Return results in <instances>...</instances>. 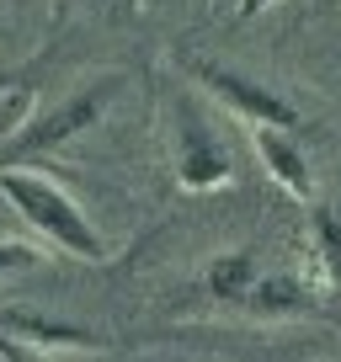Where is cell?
Instances as JSON below:
<instances>
[{"mask_svg": "<svg viewBox=\"0 0 341 362\" xmlns=\"http://www.w3.org/2000/svg\"><path fill=\"white\" fill-rule=\"evenodd\" d=\"M0 197H6L33 229H43V240H54L64 256L107 261V240L96 235V224L80 214V203L54 176H43V170H0Z\"/></svg>", "mask_w": 341, "mask_h": 362, "instance_id": "cell-1", "label": "cell"}, {"mask_svg": "<svg viewBox=\"0 0 341 362\" xmlns=\"http://www.w3.org/2000/svg\"><path fill=\"white\" fill-rule=\"evenodd\" d=\"M170 165H176V181L187 192H214V187L235 181L229 149L219 139L214 117L197 107V96H176L170 102Z\"/></svg>", "mask_w": 341, "mask_h": 362, "instance_id": "cell-2", "label": "cell"}, {"mask_svg": "<svg viewBox=\"0 0 341 362\" xmlns=\"http://www.w3.org/2000/svg\"><path fill=\"white\" fill-rule=\"evenodd\" d=\"M192 80L208 90V96H219V102H224L240 123L299 128V107H294V102H283L277 90H267L262 80L240 75V69H229V64H192Z\"/></svg>", "mask_w": 341, "mask_h": 362, "instance_id": "cell-3", "label": "cell"}, {"mask_svg": "<svg viewBox=\"0 0 341 362\" xmlns=\"http://www.w3.org/2000/svg\"><path fill=\"white\" fill-rule=\"evenodd\" d=\"M96 112H102V90H86V96H75V102H64L59 112H48L43 123H33V134L16 139L11 155H6V165H11V160H27V155H43V149H54V144H64L69 134L91 128Z\"/></svg>", "mask_w": 341, "mask_h": 362, "instance_id": "cell-4", "label": "cell"}, {"mask_svg": "<svg viewBox=\"0 0 341 362\" xmlns=\"http://www.w3.org/2000/svg\"><path fill=\"white\" fill-rule=\"evenodd\" d=\"M250 144H256V160L267 165V176L294 197H309V160L299 149V139H288L283 128L272 123H250Z\"/></svg>", "mask_w": 341, "mask_h": 362, "instance_id": "cell-5", "label": "cell"}, {"mask_svg": "<svg viewBox=\"0 0 341 362\" xmlns=\"http://www.w3.org/2000/svg\"><path fill=\"white\" fill-rule=\"evenodd\" d=\"M315 304L309 298V288L299 283V277H283V272H272V277H256L250 283V293L240 298V309H250V315H262V320H283V315H304V309Z\"/></svg>", "mask_w": 341, "mask_h": 362, "instance_id": "cell-6", "label": "cell"}, {"mask_svg": "<svg viewBox=\"0 0 341 362\" xmlns=\"http://www.w3.org/2000/svg\"><path fill=\"white\" fill-rule=\"evenodd\" d=\"M256 277H262V272H256V256H250V250H224V256H214V267H208V288H214V298H224V304H240Z\"/></svg>", "mask_w": 341, "mask_h": 362, "instance_id": "cell-7", "label": "cell"}, {"mask_svg": "<svg viewBox=\"0 0 341 362\" xmlns=\"http://www.w3.org/2000/svg\"><path fill=\"white\" fill-rule=\"evenodd\" d=\"M309 240H315V256H320V267H325V277L341 283V224H336V214L315 208V214H309Z\"/></svg>", "mask_w": 341, "mask_h": 362, "instance_id": "cell-8", "label": "cell"}, {"mask_svg": "<svg viewBox=\"0 0 341 362\" xmlns=\"http://www.w3.org/2000/svg\"><path fill=\"white\" fill-rule=\"evenodd\" d=\"M27 112H33V90L27 86H6L0 90V139L11 134V128H22Z\"/></svg>", "mask_w": 341, "mask_h": 362, "instance_id": "cell-9", "label": "cell"}, {"mask_svg": "<svg viewBox=\"0 0 341 362\" xmlns=\"http://www.w3.org/2000/svg\"><path fill=\"white\" fill-rule=\"evenodd\" d=\"M37 250L22 245V240H0V272H16V267H37Z\"/></svg>", "mask_w": 341, "mask_h": 362, "instance_id": "cell-10", "label": "cell"}, {"mask_svg": "<svg viewBox=\"0 0 341 362\" xmlns=\"http://www.w3.org/2000/svg\"><path fill=\"white\" fill-rule=\"evenodd\" d=\"M0 357H6V362H27V357H33V346H22L16 336H6V330H0Z\"/></svg>", "mask_w": 341, "mask_h": 362, "instance_id": "cell-11", "label": "cell"}, {"mask_svg": "<svg viewBox=\"0 0 341 362\" xmlns=\"http://www.w3.org/2000/svg\"><path fill=\"white\" fill-rule=\"evenodd\" d=\"M267 6H272V0H240V6H235V16H240V22H250V16H262Z\"/></svg>", "mask_w": 341, "mask_h": 362, "instance_id": "cell-12", "label": "cell"}]
</instances>
